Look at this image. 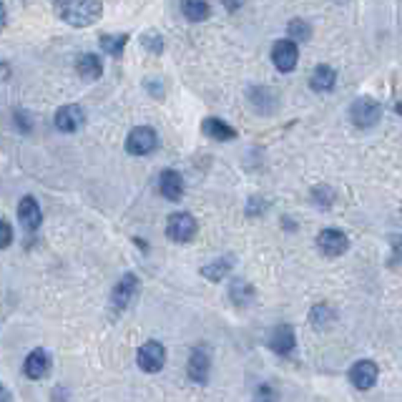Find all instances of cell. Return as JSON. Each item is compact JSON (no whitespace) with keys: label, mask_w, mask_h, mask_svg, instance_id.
<instances>
[{"label":"cell","mask_w":402,"mask_h":402,"mask_svg":"<svg viewBox=\"0 0 402 402\" xmlns=\"http://www.w3.org/2000/svg\"><path fill=\"white\" fill-rule=\"evenodd\" d=\"M55 13L73 28H88L103 15L101 0H55Z\"/></svg>","instance_id":"1"},{"label":"cell","mask_w":402,"mask_h":402,"mask_svg":"<svg viewBox=\"0 0 402 402\" xmlns=\"http://www.w3.org/2000/svg\"><path fill=\"white\" fill-rule=\"evenodd\" d=\"M349 119L357 128H373L382 119V106L375 98L362 96L349 106Z\"/></svg>","instance_id":"2"},{"label":"cell","mask_w":402,"mask_h":402,"mask_svg":"<svg viewBox=\"0 0 402 402\" xmlns=\"http://www.w3.org/2000/svg\"><path fill=\"white\" fill-rule=\"evenodd\" d=\"M196 229H199V224L192 214H187V211H176V214L168 216L166 236L171 241H176V244H187V241H192L194 236H196Z\"/></svg>","instance_id":"3"},{"label":"cell","mask_w":402,"mask_h":402,"mask_svg":"<svg viewBox=\"0 0 402 402\" xmlns=\"http://www.w3.org/2000/svg\"><path fill=\"white\" fill-rule=\"evenodd\" d=\"M297 60H300V48H297V41L292 38H282L272 46V63L279 73H292L297 68Z\"/></svg>","instance_id":"4"},{"label":"cell","mask_w":402,"mask_h":402,"mask_svg":"<svg viewBox=\"0 0 402 402\" xmlns=\"http://www.w3.org/2000/svg\"><path fill=\"white\" fill-rule=\"evenodd\" d=\"M159 136L151 126H136L126 138V151L131 156H149L151 151H156Z\"/></svg>","instance_id":"5"},{"label":"cell","mask_w":402,"mask_h":402,"mask_svg":"<svg viewBox=\"0 0 402 402\" xmlns=\"http://www.w3.org/2000/svg\"><path fill=\"white\" fill-rule=\"evenodd\" d=\"M136 362L144 373H151V375L159 373L163 367V362H166V347H163L161 342H156V340H149V342H144L138 347Z\"/></svg>","instance_id":"6"},{"label":"cell","mask_w":402,"mask_h":402,"mask_svg":"<svg viewBox=\"0 0 402 402\" xmlns=\"http://www.w3.org/2000/svg\"><path fill=\"white\" fill-rule=\"evenodd\" d=\"M136 295H138V276L128 272V274L121 276L119 284L114 287V295H111V307H114V312H123Z\"/></svg>","instance_id":"7"},{"label":"cell","mask_w":402,"mask_h":402,"mask_svg":"<svg viewBox=\"0 0 402 402\" xmlns=\"http://www.w3.org/2000/svg\"><path fill=\"white\" fill-rule=\"evenodd\" d=\"M317 246L324 257H342L349 249V239L340 229H322L317 236Z\"/></svg>","instance_id":"8"},{"label":"cell","mask_w":402,"mask_h":402,"mask_svg":"<svg viewBox=\"0 0 402 402\" xmlns=\"http://www.w3.org/2000/svg\"><path fill=\"white\" fill-rule=\"evenodd\" d=\"M53 123L58 131L63 133H76L81 126L86 123V114L83 108L76 106V103H66V106H60L53 116Z\"/></svg>","instance_id":"9"},{"label":"cell","mask_w":402,"mask_h":402,"mask_svg":"<svg viewBox=\"0 0 402 402\" xmlns=\"http://www.w3.org/2000/svg\"><path fill=\"white\" fill-rule=\"evenodd\" d=\"M269 349L276 354H282V357H287V354L295 352L297 347V337H295V330L289 327V324H276L274 330L269 332Z\"/></svg>","instance_id":"10"},{"label":"cell","mask_w":402,"mask_h":402,"mask_svg":"<svg viewBox=\"0 0 402 402\" xmlns=\"http://www.w3.org/2000/svg\"><path fill=\"white\" fill-rule=\"evenodd\" d=\"M377 365L373 360H360L354 362L352 370H349V382L357 387V390H370L375 382H377Z\"/></svg>","instance_id":"11"},{"label":"cell","mask_w":402,"mask_h":402,"mask_svg":"<svg viewBox=\"0 0 402 402\" xmlns=\"http://www.w3.org/2000/svg\"><path fill=\"white\" fill-rule=\"evenodd\" d=\"M209 370H211V352L209 347H196L189 357V377L194 382L204 384L209 380Z\"/></svg>","instance_id":"12"},{"label":"cell","mask_w":402,"mask_h":402,"mask_svg":"<svg viewBox=\"0 0 402 402\" xmlns=\"http://www.w3.org/2000/svg\"><path fill=\"white\" fill-rule=\"evenodd\" d=\"M51 370V357L46 349H33L23 362V373L30 380H43Z\"/></svg>","instance_id":"13"},{"label":"cell","mask_w":402,"mask_h":402,"mask_svg":"<svg viewBox=\"0 0 402 402\" xmlns=\"http://www.w3.org/2000/svg\"><path fill=\"white\" fill-rule=\"evenodd\" d=\"M159 192L168 201H179L184 196V179H181V174H176L174 168H163L161 174H159Z\"/></svg>","instance_id":"14"},{"label":"cell","mask_w":402,"mask_h":402,"mask_svg":"<svg viewBox=\"0 0 402 402\" xmlns=\"http://www.w3.org/2000/svg\"><path fill=\"white\" fill-rule=\"evenodd\" d=\"M18 219L28 232H36L43 222V214H41V206L33 196H23L18 204Z\"/></svg>","instance_id":"15"},{"label":"cell","mask_w":402,"mask_h":402,"mask_svg":"<svg viewBox=\"0 0 402 402\" xmlns=\"http://www.w3.org/2000/svg\"><path fill=\"white\" fill-rule=\"evenodd\" d=\"M337 83V73L332 66H317L312 71V76H309V88L317 91V93H327V91H332Z\"/></svg>","instance_id":"16"},{"label":"cell","mask_w":402,"mask_h":402,"mask_svg":"<svg viewBox=\"0 0 402 402\" xmlns=\"http://www.w3.org/2000/svg\"><path fill=\"white\" fill-rule=\"evenodd\" d=\"M201 131L206 133L209 138H214V141H232V138H236V131L232 126H229L227 121L222 119H204L201 121Z\"/></svg>","instance_id":"17"},{"label":"cell","mask_w":402,"mask_h":402,"mask_svg":"<svg viewBox=\"0 0 402 402\" xmlns=\"http://www.w3.org/2000/svg\"><path fill=\"white\" fill-rule=\"evenodd\" d=\"M76 71H79L81 79L96 81V79H101L103 63H101V58H98L96 53H83L79 60H76Z\"/></svg>","instance_id":"18"},{"label":"cell","mask_w":402,"mask_h":402,"mask_svg":"<svg viewBox=\"0 0 402 402\" xmlns=\"http://www.w3.org/2000/svg\"><path fill=\"white\" fill-rule=\"evenodd\" d=\"M181 13L192 23H201L211 15V6L206 0H181Z\"/></svg>","instance_id":"19"},{"label":"cell","mask_w":402,"mask_h":402,"mask_svg":"<svg viewBox=\"0 0 402 402\" xmlns=\"http://www.w3.org/2000/svg\"><path fill=\"white\" fill-rule=\"evenodd\" d=\"M249 101H252L254 108L262 111V114H272L276 108V96L272 88H252L249 91Z\"/></svg>","instance_id":"20"},{"label":"cell","mask_w":402,"mask_h":402,"mask_svg":"<svg viewBox=\"0 0 402 402\" xmlns=\"http://www.w3.org/2000/svg\"><path fill=\"white\" fill-rule=\"evenodd\" d=\"M232 267H234V259L224 257V259H216V262H211V264H206L204 269H201V274H204L209 282H222L224 276L232 272Z\"/></svg>","instance_id":"21"},{"label":"cell","mask_w":402,"mask_h":402,"mask_svg":"<svg viewBox=\"0 0 402 402\" xmlns=\"http://www.w3.org/2000/svg\"><path fill=\"white\" fill-rule=\"evenodd\" d=\"M309 322H312L314 330H324V327H330L335 322V309L330 304H317L309 312Z\"/></svg>","instance_id":"22"},{"label":"cell","mask_w":402,"mask_h":402,"mask_svg":"<svg viewBox=\"0 0 402 402\" xmlns=\"http://www.w3.org/2000/svg\"><path fill=\"white\" fill-rule=\"evenodd\" d=\"M98 43H101V48L106 51L108 55L119 58V55L123 53V48H126L128 36H126V33H121V36H101V38H98Z\"/></svg>","instance_id":"23"},{"label":"cell","mask_w":402,"mask_h":402,"mask_svg":"<svg viewBox=\"0 0 402 402\" xmlns=\"http://www.w3.org/2000/svg\"><path fill=\"white\" fill-rule=\"evenodd\" d=\"M287 33L292 41H309V38H312V25L302 18H295V20H289Z\"/></svg>","instance_id":"24"},{"label":"cell","mask_w":402,"mask_h":402,"mask_svg":"<svg viewBox=\"0 0 402 402\" xmlns=\"http://www.w3.org/2000/svg\"><path fill=\"white\" fill-rule=\"evenodd\" d=\"M229 295H232V300H234L236 304H249V302L254 300V289L249 287V282L236 279V282L232 284V289H229Z\"/></svg>","instance_id":"25"},{"label":"cell","mask_w":402,"mask_h":402,"mask_svg":"<svg viewBox=\"0 0 402 402\" xmlns=\"http://www.w3.org/2000/svg\"><path fill=\"white\" fill-rule=\"evenodd\" d=\"M141 46H144L149 53L161 55L163 53V38H161V33H156V30H146L144 36H141Z\"/></svg>","instance_id":"26"},{"label":"cell","mask_w":402,"mask_h":402,"mask_svg":"<svg viewBox=\"0 0 402 402\" xmlns=\"http://www.w3.org/2000/svg\"><path fill=\"white\" fill-rule=\"evenodd\" d=\"M335 199H337V194H335V189H330V187H314L312 189V201L317 206H332L335 204Z\"/></svg>","instance_id":"27"},{"label":"cell","mask_w":402,"mask_h":402,"mask_svg":"<svg viewBox=\"0 0 402 402\" xmlns=\"http://www.w3.org/2000/svg\"><path fill=\"white\" fill-rule=\"evenodd\" d=\"M254 402H276V392L272 390L269 384H262V387H257V392H254Z\"/></svg>","instance_id":"28"},{"label":"cell","mask_w":402,"mask_h":402,"mask_svg":"<svg viewBox=\"0 0 402 402\" xmlns=\"http://www.w3.org/2000/svg\"><path fill=\"white\" fill-rule=\"evenodd\" d=\"M390 246H392V264L402 259V234H390Z\"/></svg>","instance_id":"29"},{"label":"cell","mask_w":402,"mask_h":402,"mask_svg":"<svg viewBox=\"0 0 402 402\" xmlns=\"http://www.w3.org/2000/svg\"><path fill=\"white\" fill-rule=\"evenodd\" d=\"M15 126L20 128L23 133H30V121H28V111H15Z\"/></svg>","instance_id":"30"},{"label":"cell","mask_w":402,"mask_h":402,"mask_svg":"<svg viewBox=\"0 0 402 402\" xmlns=\"http://www.w3.org/2000/svg\"><path fill=\"white\" fill-rule=\"evenodd\" d=\"M11 241H13V229H11V224H8V222H3V249H6V246H11Z\"/></svg>","instance_id":"31"},{"label":"cell","mask_w":402,"mask_h":402,"mask_svg":"<svg viewBox=\"0 0 402 402\" xmlns=\"http://www.w3.org/2000/svg\"><path fill=\"white\" fill-rule=\"evenodd\" d=\"M222 6L227 8L229 13H234V11H239V8L244 6V0H222Z\"/></svg>","instance_id":"32"},{"label":"cell","mask_w":402,"mask_h":402,"mask_svg":"<svg viewBox=\"0 0 402 402\" xmlns=\"http://www.w3.org/2000/svg\"><path fill=\"white\" fill-rule=\"evenodd\" d=\"M3 402H11V392L8 390H3Z\"/></svg>","instance_id":"33"},{"label":"cell","mask_w":402,"mask_h":402,"mask_svg":"<svg viewBox=\"0 0 402 402\" xmlns=\"http://www.w3.org/2000/svg\"><path fill=\"white\" fill-rule=\"evenodd\" d=\"M395 108H397V114L402 116V101H397V103H395Z\"/></svg>","instance_id":"34"}]
</instances>
